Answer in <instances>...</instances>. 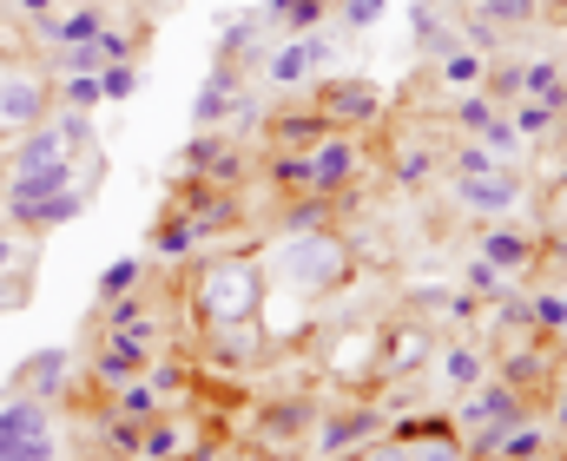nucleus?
Listing matches in <instances>:
<instances>
[{
	"instance_id": "1",
	"label": "nucleus",
	"mask_w": 567,
	"mask_h": 461,
	"mask_svg": "<svg viewBox=\"0 0 567 461\" xmlns=\"http://www.w3.org/2000/svg\"><path fill=\"white\" fill-rule=\"evenodd\" d=\"M192 304L198 316L218 329V323H258V310H265V264L258 258H212V264H198V284H192Z\"/></svg>"
},
{
	"instance_id": "2",
	"label": "nucleus",
	"mask_w": 567,
	"mask_h": 461,
	"mask_svg": "<svg viewBox=\"0 0 567 461\" xmlns=\"http://www.w3.org/2000/svg\"><path fill=\"white\" fill-rule=\"evenodd\" d=\"M343 271H350V251H343L330 231H290V238L278 244V258H271V277L297 284L303 297L337 291V284H343Z\"/></svg>"
},
{
	"instance_id": "3",
	"label": "nucleus",
	"mask_w": 567,
	"mask_h": 461,
	"mask_svg": "<svg viewBox=\"0 0 567 461\" xmlns=\"http://www.w3.org/2000/svg\"><path fill=\"white\" fill-rule=\"evenodd\" d=\"M47 113H53V80L27 73V66H7L0 73V126L7 133H33V126H47Z\"/></svg>"
},
{
	"instance_id": "4",
	"label": "nucleus",
	"mask_w": 567,
	"mask_h": 461,
	"mask_svg": "<svg viewBox=\"0 0 567 461\" xmlns=\"http://www.w3.org/2000/svg\"><path fill=\"white\" fill-rule=\"evenodd\" d=\"M522 178H508V171H488V178H455V205L468 211V218H508V211H522Z\"/></svg>"
},
{
	"instance_id": "5",
	"label": "nucleus",
	"mask_w": 567,
	"mask_h": 461,
	"mask_svg": "<svg viewBox=\"0 0 567 461\" xmlns=\"http://www.w3.org/2000/svg\"><path fill=\"white\" fill-rule=\"evenodd\" d=\"M317 66H330V40H323V33H297L290 46L265 53V80H271V86H303Z\"/></svg>"
},
{
	"instance_id": "6",
	"label": "nucleus",
	"mask_w": 567,
	"mask_h": 461,
	"mask_svg": "<svg viewBox=\"0 0 567 461\" xmlns=\"http://www.w3.org/2000/svg\"><path fill=\"white\" fill-rule=\"evenodd\" d=\"M145 363H152V349H145V329H106V343H100V356H93V376L100 383H133Z\"/></svg>"
},
{
	"instance_id": "7",
	"label": "nucleus",
	"mask_w": 567,
	"mask_h": 461,
	"mask_svg": "<svg viewBox=\"0 0 567 461\" xmlns=\"http://www.w3.org/2000/svg\"><path fill=\"white\" fill-rule=\"evenodd\" d=\"M383 436V409H350V416H330L317 429V461H343L357 442H377Z\"/></svg>"
},
{
	"instance_id": "8",
	"label": "nucleus",
	"mask_w": 567,
	"mask_h": 461,
	"mask_svg": "<svg viewBox=\"0 0 567 461\" xmlns=\"http://www.w3.org/2000/svg\"><path fill=\"white\" fill-rule=\"evenodd\" d=\"M66 185H80L73 158L33 165V171H7V185H0V211H7V205H33V198H53V191H66Z\"/></svg>"
},
{
	"instance_id": "9",
	"label": "nucleus",
	"mask_w": 567,
	"mask_h": 461,
	"mask_svg": "<svg viewBox=\"0 0 567 461\" xmlns=\"http://www.w3.org/2000/svg\"><path fill=\"white\" fill-rule=\"evenodd\" d=\"M86 211V191L66 185L53 198H33V205H7V231H53V224H73Z\"/></svg>"
},
{
	"instance_id": "10",
	"label": "nucleus",
	"mask_w": 567,
	"mask_h": 461,
	"mask_svg": "<svg viewBox=\"0 0 567 461\" xmlns=\"http://www.w3.org/2000/svg\"><path fill=\"white\" fill-rule=\"evenodd\" d=\"M317 113H323L330 126H337V119H377V113H383V99H377L363 80H330V86L317 80Z\"/></svg>"
},
{
	"instance_id": "11",
	"label": "nucleus",
	"mask_w": 567,
	"mask_h": 461,
	"mask_svg": "<svg viewBox=\"0 0 567 461\" xmlns=\"http://www.w3.org/2000/svg\"><path fill=\"white\" fill-rule=\"evenodd\" d=\"M350 178H357V146L343 133L317 139V153H310V191H343Z\"/></svg>"
},
{
	"instance_id": "12",
	"label": "nucleus",
	"mask_w": 567,
	"mask_h": 461,
	"mask_svg": "<svg viewBox=\"0 0 567 461\" xmlns=\"http://www.w3.org/2000/svg\"><path fill=\"white\" fill-rule=\"evenodd\" d=\"M238 106V66H225L218 60V73L205 80V93L192 99V133H212V126H225V113Z\"/></svg>"
},
{
	"instance_id": "13",
	"label": "nucleus",
	"mask_w": 567,
	"mask_h": 461,
	"mask_svg": "<svg viewBox=\"0 0 567 461\" xmlns=\"http://www.w3.org/2000/svg\"><path fill=\"white\" fill-rule=\"evenodd\" d=\"M475 258H488V264L508 277V271H522V264L535 258V238H522V231H508V224H488V231L475 238Z\"/></svg>"
},
{
	"instance_id": "14",
	"label": "nucleus",
	"mask_w": 567,
	"mask_h": 461,
	"mask_svg": "<svg viewBox=\"0 0 567 461\" xmlns=\"http://www.w3.org/2000/svg\"><path fill=\"white\" fill-rule=\"evenodd\" d=\"M66 369H73V363H66V349H40V356L20 369V383H27V396H33V402H53V396L66 389Z\"/></svg>"
},
{
	"instance_id": "15",
	"label": "nucleus",
	"mask_w": 567,
	"mask_h": 461,
	"mask_svg": "<svg viewBox=\"0 0 567 461\" xmlns=\"http://www.w3.org/2000/svg\"><path fill=\"white\" fill-rule=\"evenodd\" d=\"M488 363H495V356H488L482 343H449V349H442V376H449V389H475V383L488 376Z\"/></svg>"
},
{
	"instance_id": "16",
	"label": "nucleus",
	"mask_w": 567,
	"mask_h": 461,
	"mask_svg": "<svg viewBox=\"0 0 567 461\" xmlns=\"http://www.w3.org/2000/svg\"><path fill=\"white\" fill-rule=\"evenodd\" d=\"M53 158H73V153L60 146V133H53V119H47V126H33V133L7 153V171H33V165H53Z\"/></svg>"
},
{
	"instance_id": "17",
	"label": "nucleus",
	"mask_w": 567,
	"mask_h": 461,
	"mask_svg": "<svg viewBox=\"0 0 567 461\" xmlns=\"http://www.w3.org/2000/svg\"><path fill=\"white\" fill-rule=\"evenodd\" d=\"M502 461H542L548 455V422H535V416H522L515 429H502Z\"/></svg>"
},
{
	"instance_id": "18",
	"label": "nucleus",
	"mask_w": 567,
	"mask_h": 461,
	"mask_svg": "<svg viewBox=\"0 0 567 461\" xmlns=\"http://www.w3.org/2000/svg\"><path fill=\"white\" fill-rule=\"evenodd\" d=\"M271 133H278V139H290V146H317V139H330L337 126L310 106V113H278V119H271Z\"/></svg>"
},
{
	"instance_id": "19",
	"label": "nucleus",
	"mask_w": 567,
	"mask_h": 461,
	"mask_svg": "<svg viewBox=\"0 0 567 461\" xmlns=\"http://www.w3.org/2000/svg\"><path fill=\"white\" fill-rule=\"evenodd\" d=\"M265 20L284 33H310L323 20V0H265Z\"/></svg>"
},
{
	"instance_id": "20",
	"label": "nucleus",
	"mask_w": 567,
	"mask_h": 461,
	"mask_svg": "<svg viewBox=\"0 0 567 461\" xmlns=\"http://www.w3.org/2000/svg\"><path fill=\"white\" fill-rule=\"evenodd\" d=\"M47 119H53V133H60L66 153H93V113H80V106H53Z\"/></svg>"
},
{
	"instance_id": "21",
	"label": "nucleus",
	"mask_w": 567,
	"mask_h": 461,
	"mask_svg": "<svg viewBox=\"0 0 567 461\" xmlns=\"http://www.w3.org/2000/svg\"><path fill=\"white\" fill-rule=\"evenodd\" d=\"M192 244H198V224H192V218H165V224L152 231V251H158L165 264H178V258H192Z\"/></svg>"
},
{
	"instance_id": "22",
	"label": "nucleus",
	"mask_w": 567,
	"mask_h": 461,
	"mask_svg": "<svg viewBox=\"0 0 567 461\" xmlns=\"http://www.w3.org/2000/svg\"><path fill=\"white\" fill-rule=\"evenodd\" d=\"M435 73H442V86H475V80L488 73V60H482L475 46H455V53L435 60Z\"/></svg>"
},
{
	"instance_id": "23",
	"label": "nucleus",
	"mask_w": 567,
	"mask_h": 461,
	"mask_svg": "<svg viewBox=\"0 0 567 461\" xmlns=\"http://www.w3.org/2000/svg\"><path fill=\"white\" fill-rule=\"evenodd\" d=\"M133 93H140V66H133V60H106V66H100V99H106V106H126Z\"/></svg>"
},
{
	"instance_id": "24",
	"label": "nucleus",
	"mask_w": 567,
	"mask_h": 461,
	"mask_svg": "<svg viewBox=\"0 0 567 461\" xmlns=\"http://www.w3.org/2000/svg\"><path fill=\"white\" fill-rule=\"evenodd\" d=\"M113 402H120V416H126V422H152V416L165 409V396H158L152 383H140V376H133V383H120V396H113Z\"/></svg>"
},
{
	"instance_id": "25",
	"label": "nucleus",
	"mask_w": 567,
	"mask_h": 461,
	"mask_svg": "<svg viewBox=\"0 0 567 461\" xmlns=\"http://www.w3.org/2000/svg\"><path fill=\"white\" fill-rule=\"evenodd\" d=\"M33 429H47V402L20 396V402H7V409H0V442H13V436H33Z\"/></svg>"
},
{
	"instance_id": "26",
	"label": "nucleus",
	"mask_w": 567,
	"mask_h": 461,
	"mask_svg": "<svg viewBox=\"0 0 567 461\" xmlns=\"http://www.w3.org/2000/svg\"><path fill=\"white\" fill-rule=\"evenodd\" d=\"M508 126H515V133H522V146H528V139H548V133L561 126V113H555V106H542V99H522Z\"/></svg>"
},
{
	"instance_id": "27",
	"label": "nucleus",
	"mask_w": 567,
	"mask_h": 461,
	"mask_svg": "<svg viewBox=\"0 0 567 461\" xmlns=\"http://www.w3.org/2000/svg\"><path fill=\"white\" fill-rule=\"evenodd\" d=\"M140 455H145V461H178V455H185V429H178V422H158V416H152V429H145Z\"/></svg>"
},
{
	"instance_id": "28",
	"label": "nucleus",
	"mask_w": 567,
	"mask_h": 461,
	"mask_svg": "<svg viewBox=\"0 0 567 461\" xmlns=\"http://www.w3.org/2000/svg\"><path fill=\"white\" fill-rule=\"evenodd\" d=\"M225 153H231V146H225V133H198V139H192V146L178 153V165H185V171H205V178H212V165H218Z\"/></svg>"
},
{
	"instance_id": "29",
	"label": "nucleus",
	"mask_w": 567,
	"mask_h": 461,
	"mask_svg": "<svg viewBox=\"0 0 567 461\" xmlns=\"http://www.w3.org/2000/svg\"><path fill=\"white\" fill-rule=\"evenodd\" d=\"M462 291H468V297H508V291H502V271H495L488 258H468V264H462Z\"/></svg>"
},
{
	"instance_id": "30",
	"label": "nucleus",
	"mask_w": 567,
	"mask_h": 461,
	"mask_svg": "<svg viewBox=\"0 0 567 461\" xmlns=\"http://www.w3.org/2000/svg\"><path fill=\"white\" fill-rule=\"evenodd\" d=\"M548 376V356L535 349V356H502V383L508 389H528V383H542Z\"/></svg>"
},
{
	"instance_id": "31",
	"label": "nucleus",
	"mask_w": 567,
	"mask_h": 461,
	"mask_svg": "<svg viewBox=\"0 0 567 461\" xmlns=\"http://www.w3.org/2000/svg\"><path fill=\"white\" fill-rule=\"evenodd\" d=\"M140 258H120V264H106V271H100V304H106V297H126V291H133V284H140Z\"/></svg>"
},
{
	"instance_id": "32",
	"label": "nucleus",
	"mask_w": 567,
	"mask_h": 461,
	"mask_svg": "<svg viewBox=\"0 0 567 461\" xmlns=\"http://www.w3.org/2000/svg\"><path fill=\"white\" fill-rule=\"evenodd\" d=\"M429 171H435V146H410V153L396 158V185H403V191H416Z\"/></svg>"
},
{
	"instance_id": "33",
	"label": "nucleus",
	"mask_w": 567,
	"mask_h": 461,
	"mask_svg": "<svg viewBox=\"0 0 567 461\" xmlns=\"http://www.w3.org/2000/svg\"><path fill=\"white\" fill-rule=\"evenodd\" d=\"M488 119H495V99H488V93H462V99H455V126H462V133H482Z\"/></svg>"
},
{
	"instance_id": "34",
	"label": "nucleus",
	"mask_w": 567,
	"mask_h": 461,
	"mask_svg": "<svg viewBox=\"0 0 567 461\" xmlns=\"http://www.w3.org/2000/svg\"><path fill=\"white\" fill-rule=\"evenodd\" d=\"M475 139H482V146H488L495 158H515V153H522V133H515V126H508L502 113H495V119H488V126H482Z\"/></svg>"
},
{
	"instance_id": "35",
	"label": "nucleus",
	"mask_w": 567,
	"mask_h": 461,
	"mask_svg": "<svg viewBox=\"0 0 567 461\" xmlns=\"http://www.w3.org/2000/svg\"><path fill=\"white\" fill-rule=\"evenodd\" d=\"M100 316H106V329H145V304L140 297H106Z\"/></svg>"
},
{
	"instance_id": "36",
	"label": "nucleus",
	"mask_w": 567,
	"mask_h": 461,
	"mask_svg": "<svg viewBox=\"0 0 567 461\" xmlns=\"http://www.w3.org/2000/svg\"><path fill=\"white\" fill-rule=\"evenodd\" d=\"M488 171H502V158L488 146H455V178H488Z\"/></svg>"
},
{
	"instance_id": "37",
	"label": "nucleus",
	"mask_w": 567,
	"mask_h": 461,
	"mask_svg": "<svg viewBox=\"0 0 567 461\" xmlns=\"http://www.w3.org/2000/svg\"><path fill=\"white\" fill-rule=\"evenodd\" d=\"M271 185H284V191L310 185V158H303V153H278V158H271Z\"/></svg>"
},
{
	"instance_id": "38",
	"label": "nucleus",
	"mask_w": 567,
	"mask_h": 461,
	"mask_svg": "<svg viewBox=\"0 0 567 461\" xmlns=\"http://www.w3.org/2000/svg\"><path fill=\"white\" fill-rule=\"evenodd\" d=\"M303 422H310V402L297 396V402H284V409H271V416H265V436H297Z\"/></svg>"
},
{
	"instance_id": "39",
	"label": "nucleus",
	"mask_w": 567,
	"mask_h": 461,
	"mask_svg": "<svg viewBox=\"0 0 567 461\" xmlns=\"http://www.w3.org/2000/svg\"><path fill=\"white\" fill-rule=\"evenodd\" d=\"M93 46H100V60H133V53H140V40H133V33H120V27H100V33H93Z\"/></svg>"
},
{
	"instance_id": "40",
	"label": "nucleus",
	"mask_w": 567,
	"mask_h": 461,
	"mask_svg": "<svg viewBox=\"0 0 567 461\" xmlns=\"http://www.w3.org/2000/svg\"><path fill=\"white\" fill-rule=\"evenodd\" d=\"M410 461H468V455H462V442H455V436H429V442L410 449Z\"/></svg>"
},
{
	"instance_id": "41",
	"label": "nucleus",
	"mask_w": 567,
	"mask_h": 461,
	"mask_svg": "<svg viewBox=\"0 0 567 461\" xmlns=\"http://www.w3.org/2000/svg\"><path fill=\"white\" fill-rule=\"evenodd\" d=\"M377 20H383V0H343V27L350 33H370Z\"/></svg>"
},
{
	"instance_id": "42",
	"label": "nucleus",
	"mask_w": 567,
	"mask_h": 461,
	"mask_svg": "<svg viewBox=\"0 0 567 461\" xmlns=\"http://www.w3.org/2000/svg\"><path fill=\"white\" fill-rule=\"evenodd\" d=\"M482 20H535V0H482Z\"/></svg>"
},
{
	"instance_id": "43",
	"label": "nucleus",
	"mask_w": 567,
	"mask_h": 461,
	"mask_svg": "<svg viewBox=\"0 0 567 461\" xmlns=\"http://www.w3.org/2000/svg\"><path fill=\"white\" fill-rule=\"evenodd\" d=\"M140 429H133V422H106V449H126V455H140Z\"/></svg>"
},
{
	"instance_id": "44",
	"label": "nucleus",
	"mask_w": 567,
	"mask_h": 461,
	"mask_svg": "<svg viewBox=\"0 0 567 461\" xmlns=\"http://www.w3.org/2000/svg\"><path fill=\"white\" fill-rule=\"evenodd\" d=\"M152 389H158V396H178V389H185V369H178V363H158V369H152Z\"/></svg>"
},
{
	"instance_id": "45",
	"label": "nucleus",
	"mask_w": 567,
	"mask_h": 461,
	"mask_svg": "<svg viewBox=\"0 0 567 461\" xmlns=\"http://www.w3.org/2000/svg\"><path fill=\"white\" fill-rule=\"evenodd\" d=\"M416 349H423V336H396V349H390V369H410V363H416Z\"/></svg>"
},
{
	"instance_id": "46",
	"label": "nucleus",
	"mask_w": 567,
	"mask_h": 461,
	"mask_svg": "<svg viewBox=\"0 0 567 461\" xmlns=\"http://www.w3.org/2000/svg\"><path fill=\"white\" fill-rule=\"evenodd\" d=\"M357 461H410V442H383V449H363Z\"/></svg>"
},
{
	"instance_id": "47",
	"label": "nucleus",
	"mask_w": 567,
	"mask_h": 461,
	"mask_svg": "<svg viewBox=\"0 0 567 461\" xmlns=\"http://www.w3.org/2000/svg\"><path fill=\"white\" fill-rule=\"evenodd\" d=\"M548 429H555V436H561V442H567V389H561V396H555V409H548Z\"/></svg>"
},
{
	"instance_id": "48",
	"label": "nucleus",
	"mask_w": 567,
	"mask_h": 461,
	"mask_svg": "<svg viewBox=\"0 0 567 461\" xmlns=\"http://www.w3.org/2000/svg\"><path fill=\"white\" fill-rule=\"evenodd\" d=\"M13 7H20V13H33V20H40V13H53V0H13Z\"/></svg>"
},
{
	"instance_id": "49",
	"label": "nucleus",
	"mask_w": 567,
	"mask_h": 461,
	"mask_svg": "<svg viewBox=\"0 0 567 461\" xmlns=\"http://www.w3.org/2000/svg\"><path fill=\"white\" fill-rule=\"evenodd\" d=\"M7 264H13V238H0V271H7Z\"/></svg>"
},
{
	"instance_id": "50",
	"label": "nucleus",
	"mask_w": 567,
	"mask_h": 461,
	"mask_svg": "<svg viewBox=\"0 0 567 461\" xmlns=\"http://www.w3.org/2000/svg\"><path fill=\"white\" fill-rule=\"evenodd\" d=\"M561 205H567V171H561Z\"/></svg>"
},
{
	"instance_id": "51",
	"label": "nucleus",
	"mask_w": 567,
	"mask_h": 461,
	"mask_svg": "<svg viewBox=\"0 0 567 461\" xmlns=\"http://www.w3.org/2000/svg\"><path fill=\"white\" fill-rule=\"evenodd\" d=\"M475 461H502V455H475Z\"/></svg>"
},
{
	"instance_id": "52",
	"label": "nucleus",
	"mask_w": 567,
	"mask_h": 461,
	"mask_svg": "<svg viewBox=\"0 0 567 461\" xmlns=\"http://www.w3.org/2000/svg\"><path fill=\"white\" fill-rule=\"evenodd\" d=\"M265 461H284V455H265Z\"/></svg>"
},
{
	"instance_id": "53",
	"label": "nucleus",
	"mask_w": 567,
	"mask_h": 461,
	"mask_svg": "<svg viewBox=\"0 0 567 461\" xmlns=\"http://www.w3.org/2000/svg\"><path fill=\"white\" fill-rule=\"evenodd\" d=\"M0 73H7V60H0Z\"/></svg>"
},
{
	"instance_id": "54",
	"label": "nucleus",
	"mask_w": 567,
	"mask_h": 461,
	"mask_svg": "<svg viewBox=\"0 0 567 461\" xmlns=\"http://www.w3.org/2000/svg\"><path fill=\"white\" fill-rule=\"evenodd\" d=\"M535 7H542V0H535Z\"/></svg>"
}]
</instances>
